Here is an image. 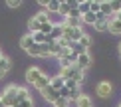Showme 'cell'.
I'll use <instances>...</instances> for the list:
<instances>
[{"label":"cell","instance_id":"1","mask_svg":"<svg viewBox=\"0 0 121 107\" xmlns=\"http://www.w3.org/2000/svg\"><path fill=\"white\" fill-rule=\"evenodd\" d=\"M58 75H60L62 79H72V81H75V83H79V85L85 81V73H83V71L79 69L75 64L69 65V68H62V69L58 71Z\"/></svg>","mask_w":121,"mask_h":107},{"label":"cell","instance_id":"2","mask_svg":"<svg viewBox=\"0 0 121 107\" xmlns=\"http://www.w3.org/2000/svg\"><path fill=\"white\" fill-rule=\"evenodd\" d=\"M16 91H18V85H14V83H10V85L4 87V91L0 93V101L4 103V107H16L18 105Z\"/></svg>","mask_w":121,"mask_h":107},{"label":"cell","instance_id":"3","mask_svg":"<svg viewBox=\"0 0 121 107\" xmlns=\"http://www.w3.org/2000/svg\"><path fill=\"white\" fill-rule=\"evenodd\" d=\"M111 93H113V85H111V81L103 79V81H99V83L95 85V95H97V97L109 99V97H111Z\"/></svg>","mask_w":121,"mask_h":107},{"label":"cell","instance_id":"4","mask_svg":"<svg viewBox=\"0 0 121 107\" xmlns=\"http://www.w3.org/2000/svg\"><path fill=\"white\" fill-rule=\"evenodd\" d=\"M46 73V71H44L42 68H38V65H32V68H28L26 69V81L30 85H36V81L42 77V75Z\"/></svg>","mask_w":121,"mask_h":107},{"label":"cell","instance_id":"5","mask_svg":"<svg viewBox=\"0 0 121 107\" xmlns=\"http://www.w3.org/2000/svg\"><path fill=\"white\" fill-rule=\"evenodd\" d=\"M91 64H93V58H91V54H89V52H85V54H82V56H78V58H75V65H78L83 73L91 68Z\"/></svg>","mask_w":121,"mask_h":107},{"label":"cell","instance_id":"6","mask_svg":"<svg viewBox=\"0 0 121 107\" xmlns=\"http://www.w3.org/2000/svg\"><path fill=\"white\" fill-rule=\"evenodd\" d=\"M107 24H109V20L103 16V14H95V24H93V28H95V32H107Z\"/></svg>","mask_w":121,"mask_h":107},{"label":"cell","instance_id":"7","mask_svg":"<svg viewBox=\"0 0 121 107\" xmlns=\"http://www.w3.org/2000/svg\"><path fill=\"white\" fill-rule=\"evenodd\" d=\"M40 95H42V97H44V101H48V103H54V101L60 97V95H58V91H56V89H52L50 85H48V87H44L42 91H40Z\"/></svg>","mask_w":121,"mask_h":107},{"label":"cell","instance_id":"8","mask_svg":"<svg viewBox=\"0 0 121 107\" xmlns=\"http://www.w3.org/2000/svg\"><path fill=\"white\" fill-rule=\"evenodd\" d=\"M109 24H107V32L109 34H115V36H121V22L115 16H109Z\"/></svg>","mask_w":121,"mask_h":107},{"label":"cell","instance_id":"9","mask_svg":"<svg viewBox=\"0 0 121 107\" xmlns=\"http://www.w3.org/2000/svg\"><path fill=\"white\" fill-rule=\"evenodd\" d=\"M10 68H12V60H10L8 56H2V58H0V79L10 71Z\"/></svg>","mask_w":121,"mask_h":107},{"label":"cell","instance_id":"10","mask_svg":"<svg viewBox=\"0 0 121 107\" xmlns=\"http://www.w3.org/2000/svg\"><path fill=\"white\" fill-rule=\"evenodd\" d=\"M50 87L56 89V91L64 89V87H65V79H62L58 73H56V75H52V77H50Z\"/></svg>","mask_w":121,"mask_h":107},{"label":"cell","instance_id":"11","mask_svg":"<svg viewBox=\"0 0 121 107\" xmlns=\"http://www.w3.org/2000/svg\"><path fill=\"white\" fill-rule=\"evenodd\" d=\"M73 103H75V107H93V101H91V97L87 93H82Z\"/></svg>","mask_w":121,"mask_h":107},{"label":"cell","instance_id":"12","mask_svg":"<svg viewBox=\"0 0 121 107\" xmlns=\"http://www.w3.org/2000/svg\"><path fill=\"white\" fill-rule=\"evenodd\" d=\"M32 46H34V38H32V34H30V32H28V34H24L22 38H20V48H22L24 52H28Z\"/></svg>","mask_w":121,"mask_h":107},{"label":"cell","instance_id":"13","mask_svg":"<svg viewBox=\"0 0 121 107\" xmlns=\"http://www.w3.org/2000/svg\"><path fill=\"white\" fill-rule=\"evenodd\" d=\"M99 14H103L105 18L113 16V14H111V2H107V0H101V2H99Z\"/></svg>","mask_w":121,"mask_h":107},{"label":"cell","instance_id":"14","mask_svg":"<svg viewBox=\"0 0 121 107\" xmlns=\"http://www.w3.org/2000/svg\"><path fill=\"white\" fill-rule=\"evenodd\" d=\"M58 10H60V0H50L46 4V10H44V12L50 16V14H58Z\"/></svg>","mask_w":121,"mask_h":107},{"label":"cell","instance_id":"15","mask_svg":"<svg viewBox=\"0 0 121 107\" xmlns=\"http://www.w3.org/2000/svg\"><path fill=\"white\" fill-rule=\"evenodd\" d=\"M16 99H18V103H20V101H26V99H32V95H30L28 87H20V85H18V91H16Z\"/></svg>","mask_w":121,"mask_h":107},{"label":"cell","instance_id":"16","mask_svg":"<svg viewBox=\"0 0 121 107\" xmlns=\"http://www.w3.org/2000/svg\"><path fill=\"white\" fill-rule=\"evenodd\" d=\"M50 36V40H54V42H56V40H60V38H62V24H56V22H54V28H52V32H50L48 34Z\"/></svg>","mask_w":121,"mask_h":107},{"label":"cell","instance_id":"17","mask_svg":"<svg viewBox=\"0 0 121 107\" xmlns=\"http://www.w3.org/2000/svg\"><path fill=\"white\" fill-rule=\"evenodd\" d=\"M78 44L82 46L83 50H87V52H89V48H91V44H93V40H91V36H89V34H83L82 38H79V42H78Z\"/></svg>","mask_w":121,"mask_h":107},{"label":"cell","instance_id":"18","mask_svg":"<svg viewBox=\"0 0 121 107\" xmlns=\"http://www.w3.org/2000/svg\"><path fill=\"white\" fill-rule=\"evenodd\" d=\"M48 85H50V75H48V73H44L42 77H40V79L36 81V85H34V87H36L38 91H42L44 87H48Z\"/></svg>","mask_w":121,"mask_h":107},{"label":"cell","instance_id":"19","mask_svg":"<svg viewBox=\"0 0 121 107\" xmlns=\"http://www.w3.org/2000/svg\"><path fill=\"white\" fill-rule=\"evenodd\" d=\"M69 10H72V6H69V0H68V2H60V10H58V14H60L62 18L68 16Z\"/></svg>","mask_w":121,"mask_h":107},{"label":"cell","instance_id":"20","mask_svg":"<svg viewBox=\"0 0 121 107\" xmlns=\"http://www.w3.org/2000/svg\"><path fill=\"white\" fill-rule=\"evenodd\" d=\"M28 56H32V58H42V46H38V44H34L32 48L26 52Z\"/></svg>","mask_w":121,"mask_h":107},{"label":"cell","instance_id":"21","mask_svg":"<svg viewBox=\"0 0 121 107\" xmlns=\"http://www.w3.org/2000/svg\"><path fill=\"white\" fill-rule=\"evenodd\" d=\"M32 38H34V44L44 46V44H46V40H48V36L42 34V32H36V34H32Z\"/></svg>","mask_w":121,"mask_h":107},{"label":"cell","instance_id":"22","mask_svg":"<svg viewBox=\"0 0 121 107\" xmlns=\"http://www.w3.org/2000/svg\"><path fill=\"white\" fill-rule=\"evenodd\" d=\"M82 24H85V26H93L95 24V14H91V12L83 14L82 16Z\"/></svg>","mask_w":121,"mask_h":107},{"label":"cell","instance_id":"23","mask_svg":"<svg viewBox=\"0 0 121 107\" xmlns=\"http://www.w3.org/2000/svg\"><path fill=\"white\" fill-rule=\"evenodd\" d=\"M78 12L82 14V16L89 12V0H83V2H79V4H78Z\"/></svg>","mask_w":121,"mask_h":107},{"label":"cell","instance_id":"24","mask_svg":"<svg viewBox=\"0 0 121 107\" xmlns=\"http://www.w3.org/2000/svg\"><path fill=\"white\" fill-rule=\"evenodd\" d=\"M34 18H36L40 24H46V22H50V20H52V18H50L46 12H38V14H34Z\"/></svg>","mask_w":121,"mask_h":107},{"label":"cell","instance_id":"25","mask_svg":"<svg viewBox=\"0 0 121 107\" xmlns=\"http://www.w3.org/2000/svg\"><path fill=\"white\" fill-rule=\"evenodd\" d=\"M52 28H54V22H52V20H50V22H46V24H42V26H40V32L48 36L50 32H52Z\"/></svg>","mask_w":121,"mask_h":107},{"label":"cell","instance_id":"26","mask_svg":"<svg viewBox=\"0 0 121 107\" xmlns=\"http://www.w3.org/2000/svg\"><path fill=\"white\" fill-rule=\"evenodd\" d=\"M52 107H69V101L64 99V97H58V99L52 103Z\"/></svg>","mask_w":121,"mask_h":107},{"label":"cell","instance_id":"27","mask_svg":"<svg viewBox=\"0 0 121 107\" xmlns=\"http://www.w3.org/2000/svg\"><path fill=\"white\" fill-rule=\"evenodd\" d=\"M79 95H82V91H79V87H78V89H69V97H68V101L72 103V101H75V99L79 97Z\"/></svg>","mask_w":121,"mask_h":107},{"label":"cell","instance_id":"28","mask_svg":"<svg viewBox=\"0 0 121 107\" xmlns=\"http://www.w3.org/2000/svg\"><path fill=\"white\" fill-rule=\"evenodd\" d=\"M111 2V14L115 16V14H119V6H121V2H117V0H109Z\"/></svg>","mask_w":121,"mask_h":107},{"label":"cell","instance_id":"29","mask_svg":"<svg viewBox=\"0 0 121 107\" xmlns=\"http://www.w3.org/2000/svg\"><path fill=\"white\" fill-rule=\"evenodd\" d=\"M6 6L8 8H20V6H22V2H20V0H8Z\"/></svg>","mask_w":121,"mask_h":107},{"label":"cell","instance_id":"30","mask_svg":"<svg viewBox=\"0 0 121 107\" xmlns=\"http://www.w3.org/2000/svg\"><path fill=\"white\" fill-rule=\"evenodd\" d=\"M65 87L68 89H78L79 83H75V81H72V79H65Z\"/></svg>","mask_w":121,"mask_h":107},{"label":"cell","instance_id":"31","mask_svg":"<svg viewBox=\"0 0 121 107\" xmlns=\"http://www.w3.org/2000/svg\"><path fill=\"white\" fill-rule=\"evenodd\" d=\"M16 107H34V101L32 99H26V101H20Z\"/></svg>","mask_w":121,"mask_h":107},{"label":"cell","instance_id":"32","mask_svg":"<svg viewBox=\"0 0 121 107\" xmlns=\"http://www.w3.org/2000/svg\"><path fill=\"white\" fill-rule=\"evenodd\" d=\"M38 4H40V8H42V12H44V10H46V4H48V2H46V0H40Z\"/></svg>","mask_w":121,"mask_h":107},{"label":"cell","instance_id":"33","mask_svg":"<svg viewBox=\"0 0 121 107\" xmlns=\"http://www.w3.org/2000/svg\"><path fill=\"white\" fill-rule=\"evenodd\" d=\"M117 50H119V60H121V42H119V46H117Z\"/></svg>","mask_w":121,"mask_h":107},{"label":"cell","instance_id":"34","mask_svg":"<svg viewBox=\"0 0 121 107\" xmlns=\"http://www.w3.org/2000/svg\"><path fill=\"white\" fill-rule=\"evenodd\" d=\"M2 56H4V54H2V48H0V58H2Z\"/></svg>","mask_w":121,"mask_h":107},{"label":"cell","instance_id":"35","mask_svg":"<svg viewBox=\"0 0 121 107\" xmlns=\"http://www.w3.org/2000/svg\"><path fill=\"white\" fill-rule=\"evenodd\" d=\"M0 107H4V103H2V101H0Z\"/></svg>","mask_w":121,"mask_h":107},{"label":"cell","instance_id":"36","mask_svg":"<svg viewBox=\"0 0 121 107\" xmlns=\"http://www.w3.org/2000/svg\"><path fill=\"white\" fill-rule=\"evenodd\" d=\"M119 12H121V6H119Z\"/></svg>","mask_w":121,"mask_h":107},{"label":"cell","instance_id":"37","mask_svg":"<svg viewBox=\"0 0 121 107\" xmlns=\"http://www.w3.org/2000/svg\"><path fill=\"white\" fill-rule=\"evenodd\" d=\"M117 107H121V103H119V105H117Z\"/></svg>","mask_w":121,"mask_h":107}]
</instances>
